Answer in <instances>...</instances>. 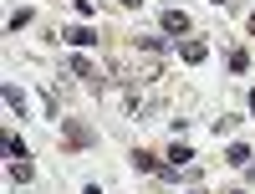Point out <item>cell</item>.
<instances>
[{
  "label": "cell",
  "instance_id": "8",
  "mask_svg": "<svg viewBox=\"0 0 255 194\" xmlns=\"http://www.w3.org/2000/svg\"><path fill=\"white\" fill-rule=\"evenodd\" d=\"M138 51H148V56H163V51H168V36H138Z\"/></svg>",
  "mask_w": 255,
  "mask_h": 194
},
{
  "label": "cell",
  "instance_id": "11",
  "mask_svg": "<svg viewBox=\"0 0 255 194\" xmlns=\"http://www.w3.org/2000/svg\"><path fill=\"white\" fill-rule=\"evenodd\" d=\"M133 164L143 169V174H163V164H158L153 154H143V148H138V154H133Z\"/></svg>",
  "mask_w": 255,
  "mask_h": 194
},
{
  "label": "cell",
  "instance_id": "1",
  "mask_svg": "<svg viewBox=\"0 0 255 194\" xmlns=\"http://www.w3.org/2000/svg\"><path fill=\"white\" fill-rule=\"evenodd\" d=\"M72 72H77L82 82H87L92 92H108V77L97 72V61H92V56H72Z\"/></svg>",
  "mask_w": 255,
  "mask_h": 194
},
{
  "label": "cell",
  "instance_id": "19",
  "mask_svg": "<svg viewBox=\"0 0 255 194\" xmlns=\"http://www.w3.org/2000/svg\"><path fill=\"white\" fill-rule=\"evenodd\" d=\"M235 194H245V189H235Z\"/></svg>",
  "mask_w": 255,
  "mask_h": 194
},
{
  "label": "cell",
  "instance_id": "9",
  "mask_svg": "<svg viewBox=\"0 0 255 194\" xmlns=\"http://www.w3.org/2000/svg\"><path fill=\"white\" fill-rule=\"evenodd\" d=\"M31 15H36V10H26V5L10 10V15H5V31H26V26H31Z\"/></svg>",
  "mask_w": 255,
  "mask_h": 194
},
{
  "label": "cell",
  "instance_id": "3",
  "mask_svg": "<svg viewBox=\"0 0 255 194\" xmlns=\"http://www.w3.org/2000/svg\"><path fill=\"white\" fill-rule=\"evenodd\" d=\"M158 26H163V36H168V41H179V36H189V15H184L179 5H168V10L158 15Z\"/></svg>",
  "mask_w": 255,
  "mask_h": 194
},
{
  "label": "cell",
  "instance_id": "14",
  "mask_svg": "<svg viewBox=\"0 0 255 194\" xmlns=\"http://www.w3.org/2000/svg\"><path fill=\"white\" fill-rule=\"evenodd\" d=\"M230 72H250V56L245 51H230Z\"/></svg>",
  "mask_w": 255,
  "mask_h": 194
},
{
  "label": "cell",
  "instance_id": "15",
  "mask_svg": "<svg viewBox=\"0 0 255 194\" xmlns=\"http://www.w3.org/2000/svg\"><path fill=\"white\" fill-rule=\"evenodd\" d=\"M245 107H250V113H255V87H250V92H245Z\"/></svg>",
  "mask_w": 255,
  "mask_h": 194
},
{
  "label": "cell",
  "instance_id": "4",
  "mask_svg": "<svg viewBox=\"0 0 255 194\" xmlns=\"http://www.w3.org/2000/svg\"><path fill=\"white\" fill-rule=\"evenodd\" d=\"M179 56L189 61V67H199V61L209 56V46H204V41H184V46H179Z\"/></svg>",
  "mask_w": 255,
  "mask_h": 194
},
{
  "label": "cell",
  "instance_id": "18",
  "mask_svg": "<svg viewBox=\"0 0 255 194\" xmlns=\"http://www.w3.org/2000/svg\"><path fill=\"white\" fill-rule=\"evenodd\" d=\"M215 5H230V0H215Z\"/></svg>",
  "mask_w": 255,
  "mask_h": 194
},
{
  "label": "cell",
  "instance_id": "20",
  "mask_svg": "<svg viewBox=\"0 0 255 194\" xmlns=\"http://www.w3.org/2000/svg\"><path fill=\"white\" fill-rule=\"evenodd\" d=\"M72 5H77V0H72Z\"/></svg>",
  "mask_w": 255,
  "mask_h": 194
},
{
  "label": "cell",
  "instance_id": "13",
  "mask_svg": "<svg viewBox=\"0 0 255 194\" xmlns=\"http://www.w3.org/2000/svg\"><path fill=\"white\" fill-rule=\"evenodd\" d=\"M5 159H26V143H20L15 133H5Z\"/></svg>",
  "mask_w": 255,
  "mask_h": 194
},
{
  "label": "cell",
  "instance_id": "2",
  "mask_svg": "<svg viewBox=\"0 0 255 194\" xmlns=\"http://www.w3.org/2000/svg\"><path fill=\"white\" fill-rule=\"evenodd\" d=\"M61 41H67V46H77V51H87V46H97V26H92V20L67 26V31H61Z\"/></svg>",
  "mask_w": 255,
  "mask_h": 194
},
{
  "label": "cell",
  "instance_id": "12",
  "mask_svg": "<svg viewBox=\"0 0 255 194\" xmlns=\"http://www.w3.org/2000/svg\"><path fill=\"white\" fill-rule=\"evenodd\" d=\"M67 133H72V148H87V143H92V133H87L82 123H67Z\"/></svg>",
  "mask_w": 255,
  "mask_h": 194
},
{
  "label": "cell",
  "instance_id": "16",
  "mask_svg": "<svg viewBox=\"0 0 255 194\" xmlns=\"http://www.w3.org/2000/svg\"><path fill=\"white\" fill-rule=\"evenodd\" d=\"M118 5H128V10H138V5H143V0H118Z\"/></svg>",
  "mask_w": 255,
  "mask_h": 194
},
{
  "label": "cell",
  "instance_id": "10",
  "mask_svg": "<svg viewBox=\"0 0 255 194\" xmlns=\"http://www.w3.org/2000/svg\"><path fill=\"white\" fill-rule=\"evenodd\" d=\"M5 174H10L15 184H31V164H26V159H10V169H5Z\"/></svg>",
  "mask_w": 255,
  "mask_h": 194
},
{
  "label": "cell",
  "instance_id": "7",
  "mask_svg": "<svg viewBox=\"0 0 255 194\" xmlns=\"http://www.w3.org/2000/svg\"><path fill=\"white\" fill-rule=\"evenodd\" d=\"M189 159H194V148H189V143H179V138L168 143V164H174V169H184Z\"/></svg>",
  "mask_w": 255,
  "mask_h": 194
},
{
  "label": "cell",
  "instance_id": "5",
  "mask_svg": "<svg viewBox=\"0 0 255 194\" xmlns=\"http://www.w3.org/2000/svg\"><path fill=\"white\" fill-rule=\"evenodd\" d=\"M0 97H5V107H10V113L20 118V113H26V92H20L15 87V82H5V92H0Z\"/></svg>",
  "mask_w": 255,
  "mask_h": 194
},
{
  "label": "cell",
  "instance_id": "17",
  "mask_svg": "<svg viewBox=\"0 0 255 194\" xmlns=\"http://www.w3.org/2000/svg\"><path fill=\"white\" fill-rule=\"evenodd\" d=\"M245 31H255V10H250V15H245Z\"/></svg>",
  "mask_w": 255,
  "mask_h": 194
},
{
  "label": "cell",
  "instance_id": "6",
  "mask_svg": "<svg viewBox=\"0 0 255 194\" xmlns=\"http://www.w3.org/2000/svg\"><path fill=\"white\" fill-rule=\"evenodd\" d=\"M225 159H230V164H240V169H250V164H255L250 143H230V148H225Z\"/></svg>",
  "mask_w": 255,
  "mask_h": 194
}]
</instances>
